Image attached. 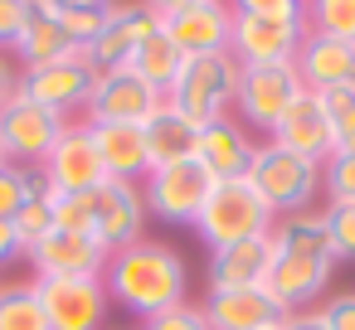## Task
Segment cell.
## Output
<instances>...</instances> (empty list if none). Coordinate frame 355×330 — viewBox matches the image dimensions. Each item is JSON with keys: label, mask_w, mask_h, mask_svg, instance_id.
<instances>
[{"label": "cell", "mask_w": 355, "mask_h": 330, "mask_svg": "<svg viewBox=\"0 0 355 330\" xmlns=\"http://www.w3.org/2000/svg\"><path fill=\"white\" fill-rule=\"evenodd\" d=\"M336 272V248L326 233L321 209L277 219L268 233V291L277 296L282 311H302L326 296Z\"/></svg>", "instance_id": "6da1fadb"}, {"label": "cell", "mask_w": 355, "mask_h": 330, "mask_svg": "<svg viewBox=\"0 0 355 330\" xmlns=\"http://www.w3.org/2000/svg\"><path fill=\"white\" fill-rule=\"evenodd\" d=\"M103 286H107L112 306H122L137 320H146V315H161V311H171V306L185 301L190 272H185V257L171 243L137 238V243H127V248H117L107 257Z\"/></svg>", "instance_id": "7a4b0ae2"}, {"label": "cell", "mask_w": 355, "mask_h": 330, "mask_svg": "<svg viewBox=\"0 0 355 330\" xmlns=\"http://www.w3.org/2000/svg\"><path fill=\"white\" fill-rule=\"evenodd\" d=\"M54 228H69V233H88L98 238L107 253L146 238V199H141V185H127V180H103L98 190L88 194H54Z\"/></svg>", "instance_id": "3957f363"}, {"label": "cell", "mask_w": 355, "mask_h": 330, "mask_svg": "<svg viewBox=\"0 0 355 330\" xmlns=\"http://www.w3.org/2000/svg\"><path fill=\"white\" fill-rule=\"evenodd\" d=\"M248 185L258 190V199L268 204L272 219H292V214H311L321 199V161L297 156L287 146L263 141L248 170Z\"/></svg>", "instance_id": "277c9868"}, {"label": "cell", "mask_w": 355, "mask_h": 330, "mask_svg": "<svg viewBox=\"0 0 355 330\" xmlns=\"http://www.w3.org/2000/svg\"><path fill=\"white\" fill-rule=\"evenodd\" d=\"M272 223H277V219L268 214V204L258 199V190H253L248 180H224V185L209 190V199H205V209H200V219H195L190 228H195L200 243L214 253V248H229V243L268 238Z\"/></svg>", "instance_id": "5b68a950"}, {"label": "cell", "mask_w": 355, "mask_h": 330, "mask_svg": "<svg viewBox=\"0 0 355 330\" xmlns=\"http://www.w3.org/2000/svg\"><path fill=\"white\" fill-rule=\"evenodd\" d=\"M239 78H243V68H239L229 54H200V59H185V68H180V78L171 83L166 102L180 107L190 122L205 127V122L234 112Z\"/></svg>", "instance_id": "8992f818"}, {"label": "cell", "mask_w": 355, "mask_h": 330, "mask_svg": "<svg viewBox=\"0 0 355 330\" xmlns=\"http://www.w3.org/2000/svg\"><path fill=\"white\" fill-rule=\"evenodd\" d=\"M302 78L292 64H268V68H243L239 78V98H234V117L253 131V136H272V127L287 117V107L302 98Z\"/></svg>", "instance_id": "52a82bcc"}, {"label": "cell", "mask_w": 355, "mask_h": 330, "mask_svg": "<svg viewBox=\"0 0 355 330\" xmlns=\"http://www.w3.org/2000/svg\"><path fill=\"white\" fill-rule=\"evenodd\" d=\"M214 180L205 175L200 161H175V165H156L146 180H141V199H146V214L161 219V223H195L205 199H209Z\"/></svg>", "instance_id": "ba28073f"}, {"label": "cell", "mask_w": 355, "mask_h": 330, "mask_svg": "<svg viewBox=\"0 0 355 330\" xmlns=\"http://www.w3.org/2000/svg\"><path fill=\"white\" fill-rule=\"evenodd\" d=\"M49 330H107L112 296L103 277H35Z\"/></svg>", "instance_id": "9c48e42d"}, {"label": "cell", "mask_w": 355, "mask_h": 330, "mask_svg": "<svg viewBox=\"0 0 355 330\" xmlns=\"http://www.w3.org/2000/svg\"><path fill=\"white\" fill-rule=\"evenodd\" d=\"M93 83H98V68L73 54V59H59V64H44V68H20V98L59 112L64 122L83 117L88 112V98H93Z\"/></svg>", "instance_id": "30bf717a"}, {"label": "cell", "mask_w": 355, "mask_h": 330, "mask_svg": "<svg viewBox=\"0 0 355 330\" xmlns=\"http://www.w3.org/2000/svg\"><path fill=\"white\" fill-rule=\"evenodd\" d=\"M40 180L54 194H88V190H98L107 180L103 156H98V141H93V127L83 117H73L64 127V136L54 141V151L40 165Z\"/></svg>", "instance_id": "8fae6325"}, {"label": "cell", "mask_w": 355, "mask_h": 330, "mask_svg": "<svg viewBox=\"0 0 355 330\" xmlns=\"http://www.w3.org/2000/svg\"><path fill=\"white\" fill-rule=\"evenodd\" d=\"M161 20L146 10V0H112L107 6V20L98 30V39L83 49V59L98 68V73H112V68H127L132 54L141 49L146 35H156Z\"/></svg>", "instance_id": "7c38bea8"}, {"label": "cell", "mask_w": 355, "mask_h": 330, "mask_svg": "<svg viewBox=\"0 0 355 330\" xmlns=\"http://www.w3.org/2000/svg\"><path fill=\"white\" fill-rule=\"evenodd\" d=\"M64 117L59 112H49V107H40V102H30V98H10V107L0 112V141H6V151H10V161L15 165H30V170H40L44 165V156L54 151V141L64 136Z\"/></svg>", "instance_id": "4fadbf2b"}, {"label": "cell", "mask_w": 355, "mask_h": 330, "mask_svg": "<svg viewBox=\"0 0 355 330\" xmlns=\"http://www.w3.org/2000/svg\"><path fill=\"white\" fill-rule=\"evenodd\" d=\"M306 25L302 20H258V15H234L229 35V59L239 68H268V64H292L302 49Z\"/></svg>", "instance_id": "5bb4252c"}, {"label": "cell", "mask_w": 355, "mask_h": 330, "mask_svg": "<svg viewBox=\"0 0 355 330\" xmlns=\"http://www.w3.org/2000/svg\"><path fill=\"white\" fill-rule=\"evenodd\" d=\"M161 102H166V93H156L146 78H137L132 68H112V73H98L83 122H127V127H146L151 112H161Z\"/></svg>", "instance_id": "9a60e30c"}, {"label": "cell", "mask_w": 355, "mask_h": 330, "mask_svg": "<svg viewBox=\"0 0 355 330\" xmlns=\"http://www.w3.org/2000/svg\"><path fill=\"white\" fill-rule=\"evenodd\" d=\"M258 136L229 112V117H214V122H205L200 127V146H195V161L205 165V175L214 180V185H224V180H248V170H253V156H258Z\"/></svg>", "instance_id": "2e32d148"}, {"label": "cell", "mask_w": 355, "mask_h": 330, "mask_svg": "<svg viewBox=\"0 0 355 330\" xmlns=\"http://www.w3.org/2000/svg\"><path fill=\"white\" fill-rule=\"evenodd\" d=\"M107 248L88 233H69V228H54L49 238H40L25 262L35 267V277H103L107 272Z\"/></svg>", "instance_id": "e0dca14e"}, {"label": "cell", "mask_w": 355, "mask_h": 330, "mask_svg": "<svg viewBox=\"0 0 355 330\" xmlns=\"http://www.w3.org/2000/svg\"><path fill=\"white\" fill-rule=\"evenodd\" d=\"M161 30L171 35V44L185 54V59H200V54H229V35H234V10L229 0H200V6L161 20Z\"/></svg>", "instance_id": "ac0fdd59"}, {"label": "cell", "mask_w": 355, "mask_h": 330, "mask_svg": "<svg viewBox=\"0 0 355 330\" xmlns=\"http://www.w3.org/2000/svg\"><path fill=\"white\" fill-rule=\"evenodd\" d=\"M297 78L306 93H331V88H345L355 83V39H336V35H316L306 30L302 35V49L292 59Z\"/></svg>", "instance_id": "d6986e66"}, {"label": "cell", "mask_w": 355, "mask_h": 330, "mask_svg": "<svg viewBox=\"0 0 355 330\" xmlns=\"http://www.w3.org/2000/svg\"><path fill=\"white\" fill-rule=\"evenodd\" d=\"M200 306H205V315H209V330H263V325H277V320L287 315L268 286L209 291Z\"/></svg>", "instance_id": "ffe728a7"}, {"label": "cell", "mask_w": 355, "mask_h": 330, "mask_svg": "<svg viewBox=\"0 0 355 330\" xmlns=\"http://www.w3.org/2000/svg\"><path fill=\"white\" fill-rule=\"evenodd\" d=\"M268 141H272V146H287V151H297V156L326 161V156L336 151V141H331V122H326V112H321V98H316V93H302V98L287 107V117L272 127Z\"/></svg>", "instance_id": "44dd1931"}, {"label": "cell", "mask_w": 355, "mask_h": 330, "mask_svg": "<svg viewBox=\"0 0 355 330\" xmlns=\"http://www.w3.org/2000/svg\"><path fill=\"white\" fill-rule=\"evenodd\" d=\"M88 127H93V141H98V156H103L107 180L141 185L151 175V156H146L141 127H127V122H88Z\"/></svg>", "instance_id": "7402d4cb"}, {"label": "cell", "mask_w": 355, "mask_h": 330, "mask_svg": "<svg viewBox=\"0 0 355 330\" xmlns=\"http://www.w3.org/2000/svg\"><path fill=\"white\" fill-rule=\"evenodd\" d=\"M209 291H234V286H268V238H248V243H229L209 253L205 267Z\"/></svg>", "instance_id": "603a6c76"}, {"label": "cell", "mask_w": 355, "mask_h": 330, "mask_svg": "<svg viewBox=\"0 0 355 330\" xmlns=\"http://www.w3.org/2000/svg\"><path fill=\"white\" fill-rule=\"evenodd\" d=\"M141 136H146V156H151V170H156V165L195 161V146H200V122H190L180 107L161 102V112H151V122L141 127Z\"/></svg>", "instance_id": "cb8c5ba5"}, {"label": "cell", "mask_w": 355, "mask_h": 330, "mask_svg": "<svg viewBox=\"0 0 355 330\" xmlns=\"http://www.w3.org/2000/svg\"><path fill=\"white\" fill-rule=\"evenodd\" d=\"M10 54H15V64H20V68H44V64L73 59V54H83V49L64 35V25H59V20L30 15V25H25V30H20V39L10 44Z\"/></svg>", "instance_id": "d4e9b609"}, {"label": "cell", "mask_w": 355, "mask_h": 330, "mask_svg": "<svg viewBox=\"0 0 355 330\" xmlns=\"http://www.w3.org/2000/svg\"><path fill=\"white\" fill-rule=\"evenodd\" d=\"M137 78H146L156 93H171V83L180 78V68H185V54L171 44V35L166 30H156V35H146L141 39V49L132 54V64H127Z\"/></svg>", "instance_id": "484cf974"}, {"label": "cell", "mask_w": 355, "mask_h": 330, "mask_svg": "<svg viewBox=\"0 0 355 330\" xmlns=\"http://www.w3.org/2000/svg\"><path fill=\"white\" fill-rule=\"evenodd\" d=\"M0 330H49L35 277L30 282H0Z\"/></svg>", "instance_id": "4316f807"}, {"label": "cell", "mask_w": 355, "mask_h": 330, "mask_svg": "<svg viewBox=\"0 0 355 330\" xmlns=\"http://www.w3.org/2000/svg\"><path fill=\"white\" fill-rule=\"evenodd\" d=\"M302 25L316 35L355 39V0H302Z\"/></svg>", "instance_id": "83f0119b"}, {"label": "cell", "mask_w": 355, "mask_h": 330, "mask_svg": "<svg viewBox=\"0 0 355 330\" xmlns=\"http://www.w3.org/2000/svg\"><path fill=\"white\" fill-rule=\"evenodd\" d=\"M316 98H321V112H326V122H331L336 151H355V83L331 88V93H316Z\"/></svg>", "instance_id": "f1b7e54d"}, {"label": "cell", "mask_w": 355, "mask_h": 330, "mask_svg": "<svg viewBox=\"0 0 355 330\" xmlns=\"http://www.w3.org/2000/svg\"><path fill=\"white\" fill-rule=\"evenodd\" d=\"M40 190H44L40 170H30V165H15V161H10L6 170H0V219L10 223V219H15V214H20Z\"/></svg>", "instance_id": "f546056e"}, {"label": "cell", "mask_w": 355, "mask_h": 330, "mask_svg": "<svg viewBox=\"0 0 355 330\" xmlns=\"http://www.w3.org/2000/svg\"><path fill=\"white\" fill-rule=\"evenodd\" d=\"M10 228H15V243H20V257L40 243V238H49L54 233V199H49V190H40L15 219H10Z\"/></svg>", "instance_id": "4dcf8cb0"}, {"label": "cell", "mask_w": 355, "mask_h": 330, "mask_svg": "<svg viewBox=\"0 0 355 330\" xmlns=\"http://www.w3.org/2000/svg\"><path fill=\"white\" fill-rule=\"evenodd\" d=\"M321 194L326 204H355V151H331L321 161Z\"/></svg>", "instance_id": "1f68e13d"}, {"label": "cell", "mask_w": 355, "mask_h": 330, "mask_svg": "<svg viewBox=\"0 0 355 330\" xmlns=\"http://www.w3.org/2000/svg\"><path fill=\"white\" fill-rule=\"evenodd\" d=\"M321 219H326L336 262H355V204H326Z\"/></svg>", "instance_id": "d6a6232c"}, {"label": "cell", "mask_w": 355, "mask_h": 330, "mask_svg": "<svg viewBox=\"0 0 355 330\" xmlns=\"http://www.w3.org/2000/svg\"><path fill=\"white\" fill-rule=\"evenodd\" d=\"M141 330H209V315H205L200 301L185 296L180 306H171V311H161V315H146Z\"/></svg>", "instance_id": "836d02e7"}, {"label": "cell", "mask_w": 355, "mask_h": 330, "mask_svg": "<svg viewBox=\"0 0 355 330\" xmlns=\"http://www.w3.org/2000/svg\"><path fill=\"white\" fill-rule=\"evenodd\" d=\"M229 10L258 20H302V0H229Z\"/></svg>", "instance_id": "e575fe53"}, {"label": "cell", "mask_w": 355, "mask_h": 330, "mask_svg": "<svg viewBox=\"0 0 355 330\" xmlns=\"http://www.w3.org/2000/svg\"><path fill=\"white\" fill-rule=\"evenodd\" d=\"M25 25H30V10L20 6V0H0V49H10Z\"/></svg>", "instance_id": "d590c367"}, {"label": "cell", "mask_w": 355, "mask_h": 330, "mask_svg": "<svg viewBox=\"0 0 355 330\" xmlns=\"http://www.w3.org/2000/svg\"><path fill=\"white\" fill-rule=\"evenodd\" d=\"M321 311H326V325H331V330H355V291L331 296Z\"/></svg>", "instance_id": "8d00e7d4"}, {"label": "cell", "mask_w": 355, "mask_h": 330, "mask_svg": "<svg viewBox=\"0 0 355 330\" xmlns=\"http://www.w3.org/2000/svg\"><path fill=\"white\" fill-rule=\"evenodd\" d=\"M20 93V64H15V54L10 49H0V112L10 107V98Z\"/></svg>", "instance_id": "74e56055"}, {"label": "cell", "mask_w": 355, "mask_h": 330, "mask_svg": "<svg viewBox=\"0 0 355 330\" xmlns=\"http://www.w3.org/2000/svg\"><path fill=\"white\" fill-rule=\"evenodd\" d=\"M282 330H331V325H326V311L321 306H302V311H287L282 315Z\"/></svg>", "instance_id": "f35d334b"}, {"label": "cell", "mask_w": 355, "mask_h": 330, "mask_svg": "<svg viewBox=\"0 0 355 330\" xmlns=\"http://www.w3.org/2000/svg\"><path fill=\"white\" fill-rule=\"evenodd\" d=\"M190 6H200V0H146V10H151L156 20H171V15H180V10H190Z\"/></svg>", "instance_id": "ab89813d"}, {"label": "cell", "mask_w": 355, "mask_h": 330, "mask_svg": "<svg viewBox=\"0 0 355 330\" xmlns=\"http://www.w3.org/2000/svg\"><path fill=\"white\" fill-rule=\"evenodd\" d=\"M20 257V243H15V228L0 219V262H15Z\"/></svg>", "instance_id": "60d3db41"}, {"label": "cell", "mask_w": 355, "mask_h": 330, "mask_svg": "<svg viewBox=\"0 0 355 330\" xmlns=\"http://www.w3.org/2000/svg\"><path fill=\"white\" fill-rule=\"evenodd\" d=\"M59 10H103V6H112V0H54Z\"/></svg>", "instance_id": "b9f144b4"}, {"label": "cell", "mask_w": 355, "mask_h": 330, "mask_svg": "<svg viewBox=\"0 0 355 330\" xmlns=\"http://www.w3.org/2000/svg\"><path fill=\"white\" fill-rule=\"evenodd\" d=\"M10 165V151H6V141H0V170H6Z\"/></svg>", "instance_id": "7bdbcfd3"}, {"label": "cell", "mask_w": 355, "mask_h": 330, "mask_svg": "<svg viewBox=\"0 0 355 330\" xmlns=\"http://www.w3.org/2000/svg\"><path fill=\"white\" fill-rule=\"evenodd\" d=\"M263 330H282V320H277V325H263Z\"/></svg>", "instance_id": "ee69618b"}]
</instances>
